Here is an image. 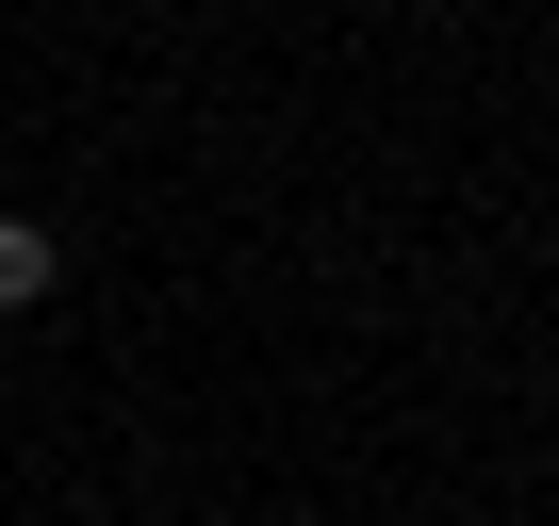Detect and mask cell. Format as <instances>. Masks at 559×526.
<instances>
[{
  "label": "cell",
  "instance_id": "obj_1",
  "mask_svg": "<svg viewBox=\"0 0 559 526\" xmlns=\"http://www.w3.org/2000/svg\"><path fill=\"white\" fill-rule=\"evenodd\" d=\"M50 280H67V247H50V230H34V214H0V313H34V297H50Z\"/></svg>",
  "mask_w": 559,
  "mask_h": 526
}]
</instances>
